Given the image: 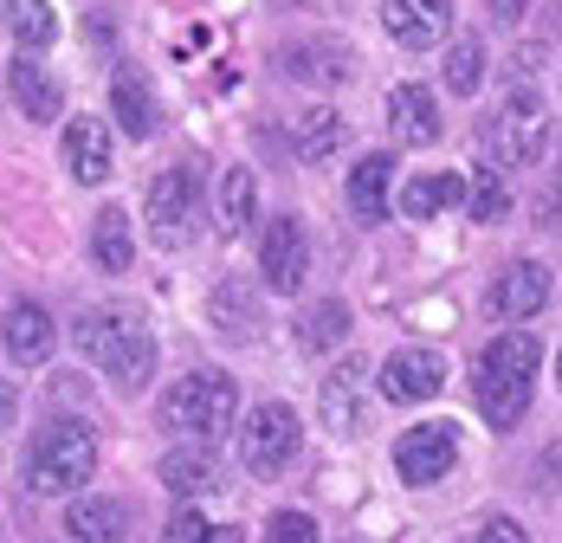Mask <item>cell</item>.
<instances>
[{
	"label": "cell",
	"instance_id": "1",
	"mask_svg": "<svg viewBox=\"0 0 562 543\" xmlns=\"http://www.w3.org/2000/svg\"><path fill=\"white\" fill-rule=\"evenodd\" d=\"M71 336H78V350H85L91 363H104V376H111L116 388H143V381L156 376V336H149V324H143L136 304L85 311Z\"/></svg>",
	"mask_w": 562,
	"mask_h": 543
},
{
	"label": "cell",
	"instance_id": "30",
	"mask_svg": "<svg viewBox=\"0 0 562 543\" xmlns=\"http://www.w3.org/2000/svg\"><path fill=\"white\" fill-rule=\"evenodd\" d=\"M440 78H447V91L472 98V91L485 85V46H479L472 33H465V40H452V46H447V71H440Z\"/></svg>",
	"mask_w": 562,
	"mask_h": 543
},
{
	"label": "cell",
	"instance_id": "2",
	"mask_svg": "<svg viewBox=\"0 0 562 543\" xmlns=\"http://www.w3.org/2000/svg\"><path fill=\"white\" fill-rule=\"evenodd\" d=\"M537 363H543V343H537L530 330L492 336V350L479 356V414H485L492 428H517V421L530 414Z\"/></svg>",
	"mask_w": 562,
	"mask_h": 543
},
{
	"label": "cell",
	"instance_id": "18",
	"mask_svg": "<svg viewBox=\"0 0 562 543\" xmlns=\"http://www.w3.org/2000/svg\"><path fill=\"white\" fill-rule=\"evenodd\" d=\"M0 336H7V356H13V363H26V369L53 356V318H46L40 304H13V311H7V324H0Z\"/></svg>",
	"mask_w": 562,
	"mask_h": 543
},
{
	"label": "cell",
	"instance_id": "34",
	"mask_svg": "<svg viewBox=\"0 0 562 543\" xmlns=\"http://www.w3.org/2000/svg\"><path fill=\"white\" fill-rule=\"evenodd\" d=\"M479 543H530V538L517 531V518H485V531H479Z\"/></svg>",
	"mask_w": 562,
	"mask_h": 543
},
{
	"label": "cell",
	"instance_id": "9",
	"mask_svg": "<svg viewBox=\"0 0 562 543\" xmlns=\"http://www.w3.org/2000/svg\"><path fill=\"white\" fill-rule=\"evenodd\" d=\"M259 272H266V285L291 298L297 285H304V272H311V240H304V226L291 214L266 220V233H259Z\"/></svg>",
	"mask_w": 562,
	"mask_h": 543
},
{
	"label": "cell",
	"instance_id": "22",
	"mask_svg": "<svg viewBox=\"0 0 562 543\" xmlns=\"http://www.w3.org/2000/svg\"><path fill=\"white\" fill-rule=\"evenodd\" d=\"M452 201H465V175H414L401 188V214L407 220H434L447 214Z\"/></svg>",
	"mask_w": 562,
	"mask_h": 543
},
{
	"label": "cell",
	"instance_id": "12",
	"mask_svg": "<svg viewBox=\"0 0 562 543\" xmlns=\"http://www.w3.org/2000/svg\"><path fill=\"white\" fill-rule=\"evenodd\" d=\"M362 388H369V369H362L356 356L324 376V388H317V414H324L330 434H342V440L362 434Z\"/></svg>",
	"mask_w": 562,
	"mask_h": 543
},
{
	"label": "cell",
	"instance_id": "6",
	"mask_svg": "<svg viewBox=\"0 0 562 543\" xmlns=\"http://www.w3.org/2000/svg\"><path fill=\"white\" fill-rule=\"evenodd\" d=\"M297 446H304V428H297V408H284V401H259L246 414V428H239V459L259 479L284 473L297 459Z\"/></svg>",
	"mask_w": 562,
	"mask_h": 543
},
{
	"label": "cell",
	"instance_id": "39",
	"mask_svg": "<svg viewBox=\"0 0 562 543\" xmlns=\"http://www.w3.org/2000/svg\"><path fill=\"white\" fill-rule=\"evenodd\" d=\"M557 381H562V356H557Z\"/></svg>",
	"mask_w": 562,
	"mask_h": 543
},
{
	"label": "cell",
	"instance_id": "19",
	"mask_svg": "<svg viewBox=\"0 0 562 543\" xmlns=\"http://www.w3.org/2000/svg\"><path fill=\"white\" fill-rule=\"evenodd\" d=\"M389 175H394V156H362L349 168V208H356L362 226L389 220Z\"/></svg>",
	"mask_w": 562,
	"mask_h": 543
},
{
	"label": "cell",
	"instance_id": "21",
	"mask_svg": "<svg viewBox=\"0 0 562 543\" xmlns=\"http://www.w3.org/2000/svg\"><path fill=\"white\" fill-rule=\"evenodd\" d=\"M342 136H349V130H342V117H337V110H324V104H311L297 123H291V149H297L304 163H324V156H337Z\"/></svg>",
	"mask_w": 562,
	"mask_h": 543
},
{
	"label": "cell",
	"instance_id": "4",
	"mask_svg": "<svg viewBox=\"0 0 562 543\" xmlns=\"http://www.w3.org/2000/svg\"><path fill=\"white\" fill-rule=\"evenodd\" d=\"M233 408H239L233 376L201 369V376H181L162 395V428H175V434H188V440H221L233 428Z\"/></svg>",
	"mask_w": 562,
	"mask_h": 543
},
{
	"label": "cell",
	"instance_id": "3",
	"mask_svg": "<svg viewBox=\"0 0 562 543\" xmlns=\"http://www.w3.org/2000/svg\"><path fill=\"white\" fill-rule=\"evenodd\" d=\"M26 479H33L40 498H65V491H78L85 479H98V428H91V421H78V414L46 421L40 440H33Z\"/></svg>",
	"mask_w": 562,
	"mask_h": 543
},
{
	"label": "cell",
	"instance_id": "20",
	"mask_svg": "<svg viewBox=\"0 0 562 543\" xmlns=\"http://www.w3.org/2000/svg\"><path fill=\"white\" fill-rule=\"evenodd\" d=\"M284 71H291V78H311V85H342V78H349V46H342V40L284 46Z\"/></svg>",
	"mask_w": 562,
	"mask_h": 543
},
{
	"label": "cell",
	"instance_id": "16",
	"mask_svg": "<svg viewBox=\"0 0 562 543\" xmlns=\"http://www.w3.org/2000/svg\"><path fill=\"white\" fill-rule=\"evenodd\" d=\"M492 304H498L505 318H517V324H524V318H537V311L550 304V266H543V259H517V266L498 278Z\"/></svg>",
	"mask_w": 562,
	"mask_h": 543
},
{
	"label": "cell",
	"instance_id": "5",
	"mask_svg": "<svg viewBox=\"0 0 562 543\" xmlns=\"http://www.w3.org/2000/svg\"><path fill=\"white\" fill-rule=\"evenodd\" d=\"M543 136H550V104H543L530 85H510V98L498 104L492 130H485L492 156H498L505 168H530L537 156H543Z\"/></svg>",
	"mask_w": 562,
	"mask_h": 543
},
{
	"label": "cell",
	"instance_id": "7",
	"mask_svg": "<svg viewBox=\"0 0 562 543\" xmlns=\"http://www.w3.org/2000/svg\"><path fill=\"white\" fill-rule=\"evenodd\" d=\"M452 466H459V428L452 421H420L394 440V473L407 486H440Z\"/></svg>",
	"mask_w": 562,
	"mask_h": 543
},
{
	"label": "cell",
	"instance_id": "15",
	"mask_svg": "<svg viewBox=\"0 0 562 543\" xmlns=\"http://www.w3.org/2000/svg\"><path fill=\"white\" fill-rule=\"evenodd\" d=\"M7 91H13L20 117H33V123H53L58 110H65L58 78L46 71V65H33V58H13V65H7Z\"/></svg>",
	"mask_w": 562,
	"mask_h": 543
},
{
	"label": "cell",
	"instance_id": "8",
	"mask_svg": "<svg viewBox=\"0 0 562 543\" xmlns=\"http://www.w3.org/2000/svg\"><path fill=\"white\" fill-rule=\"evenodd\" d=\"M194 220H201V188H194V175L188 168H162L156 181H149V233H156V246H188L194 240Z\"/></svg>",
	"mask_w": 562,
	"mask_h": 543
},
{
	"label": "cell",
	"instance_id": "37",
	"mask_svg": "<svg viewBox=\"0 0 562 543\" xmlns=\"http://www.w3.org/2000/svg\"><path fill=\"white\" fill-rule=\"evenodd\" d=\"M207 543H246V538H239V524H214V531H207Z\"/></svg>",
	"mask_w": 562,
	"mask_h": 543
},
{
	"label": "cell",
	"instance_id": "10",
	"mask_svg": "<svg viewBox=\"0 0 562 543\" xmlns=\"http://www.w3.org/2000/svg\"><path fill=\"white\" fill-rule=\"evenodd\" d=\"M440 388H447V356L440 350H394L389 363H382V395L401 401V408L434 401Z\"/></svg>",
	"mask_w": 562,
	"mask_h": 543
},
{
	"label": "cell",
	"instance_id": "14",
	"mask_svg": "<svg viewBox=\"0 0 562 543\" xmlns=\"http://www.w3.org/2000/svg\"><path fill=\"white\" fill-rule=\"evenodd\" d=\"M389 123H394V136L414 143V149L440 143V110H434V91H427V85H394L389 91Z\"/></svg>",
	"mask_w": 562,
	"mask_h": 543
},
{
	"label": "cell",
	"instance_id": "33",
	"mask_svg": "<svg viewBox=\"0 0 562 543\" xmlns=\"http://www.w3.org/2000/svg\"><path fill=\"white\" fill-rule=\"evenodd\" d=\"M207 531H214V524H207L201 511H175L169 531H162V543H207Z\"/></svg>",
	"mask_w": 562,
	"mask_h": 543
},
{
	"label": "cell",
	"instance_id": "26",
	"mask_svg": "<svg viewBox=\"0 0 562 543\" xmlns=\"http://www.w3.org/2000/svg\"><path fill=\"white\" fill-rule=\"evenodd\" d=\"M342 336H349V304L342 298H324V304H311L304 318H297V343L317 356V350H337Z\"/></svg>",
	"mask_w": 562,
	"mask_h": 543
},
{
	"label": "cell",
	"instance_id": "31",
	"mask_svg": "<svg viewBox=\"0 0 562 543\" xmlns=\"http://www.w3.org/2000/svg\"><path fill=\"white\" fill-rule=\"evenodd\" d=\"M465 208H472V220H485V226L510 220V188L498 181V168H479V175L465 181Z\"/></svg>",
	"mask_w": 562,
	"mask_h": 543
},
{
	"label": "cell",
	"instance_id": "25",
	"mask_svg": "<svg viewBox=\"0 0 562 543\" xmlns=\"http://www.w3.org/2000/svg\"><path fill=\"white\" fill-rule=\"evenodd\" d=\"M91 259L104 272H130L136 240H130V214H123V208H104V214H98V226H91Z\"/></svg>",
	"mask_w": 562,
	"mask_h": 543
},
{
	"label": "cell",
	"instance_id": "13",
	"mask_svg": "<svg viewBox=\"0 0 562 543\" xmlns=\"http://www.w3.org/2000/svg\"><path fill=\"white\" fill-rule=\"evenodd\" d=\"M65 168L85 188H98L111 175V130H104V117H71L65 123Z\"/></svg>",
	"mask_w": 562,
	"mask_h": 543
},
{
	"label": "cell",
	"instance_id": "23",
	"mask_svg": "<svg viewBox=\"0 0 562 543\" xmlns=\"http://www.w3.org/2000/svg\"><path fill=\"white\" fill-rule=\"evenodd\" d=\"M0 26H7L26 53H40V46L58 40V13L46 7V0H0Z\"/></svg>",
	"mask_w": 562,
	"mask_h": 543
},
{
	"label": "cell",
	"instance_id": "36",
	"mask_svg": "<svg viewBox=\"0 0 562 543\" xmlns=\"http://www.w3.org/2000/svg\"><path fill=\"white\" fill-rule=\"evenodd\" d=\"M13 414H20V395H13V388H7V381H0V434H7V428H13Z\"/></svg>",
	"mask_w": 562,
	"mask_h": 543
},
{
	"label": "cell",
	"instance_id": "38",
	"mask_svg": "<svg viewBox=\"0 0 562 543\" xmlns=\"http://www.w3.org/2000/svg\"><path fill=\"white\" fill-rule=\"evenodd\" d=\"M543 226H557L562 233V201H543Z\"/></svg>",
	"mask_w": 562,
	"mask_h": 543
},
{
	"label": "cell",
	"instance_id": "35",
	"mask_svg": "<svg viewBox=\"0 0 562 543\" xmlns=\"http://www.w3.org/2000/svg\"><path fill=\"white\" fill-rule=\"evenodd\" d=\"M492 7V20H505V26H517L524 13H530V0H485Z\"/></svg>",
	"mask_w": 562,
	"mask_h": 543
},
{
	"label": "cell",
	"instance_id": "29",
	"mask_svg": "<svg viewBox=\"0 0 562 543\" xmlns=\"http://www.w3.org/2000/svg\"><path fill=\"white\" fill-rule=\"evenodd\" d=\"M156 473H162V486L181 491V498H194V491H214V486H221L214 459H207V453H188V446H181V453H169Z\"/></svg>",
	"mask_w": 562,
	"mask_h": 543
},
{
	"label": "cell",
	"instance_id": "17",
	"mask_svg": "<svg viewBox=\"0 0 562 543\" xmlns=\"http://www.w3.org/2000/svg\"><path fill=\"white\" fill-rule=\"evenodd\" d=\"M65 531L78 543H123L130 538V505L123 498H71Z\"/></svg>",
	"mask_w": 562,
	"mask_h": 543
},
{
	"label": "cell",
	"instance_id": "28",
	"mask_svg": "<svg viewBox=\"0 0 562 543\" xmlns=\"http://www.w3.org/2000/svg\"><path fill=\"white\" fill-rule=\"evenodd\" d=\"M207 318H214V330H221V336H246V324H252V285H246V278H226V285H214Z\"/></svg>",
	"mask_w": 562,
	"mask_h": 543
},
{
	"label": "cell",
	"instance_id": "32",
	"mask_svg": "<svg viewBox=\"0 0 562 543\" xmlns=\"http://www.w3.org/2000/svg\"><path fill=\"white\" fill-rule=\"evenodd\" d=\"M266 543H317V518L311 511H279L266 524Z\"/></svg>",
	"mask_w": 562,
	"mask_h": 543
},
{
	"label": "cell",
	"instance_id": "24",
	"mask_svg": "<svg viewBox=\"0 0 562 543\" xmlns=\"http://www.w3.org/2000/svg\"><path fill=\"white\" fill-rule=\"evenodd\" d=\"M111 110H116V123H123V136H149V130H156V91H149L136 71H116Z\"/></svg>",
	"mask_w": 562,
	"mask_h": 543
},
{
	"label": "cell",
	"instance_id": "11",
	"mask_svg": "<svg viewBox=\"0 0 562 543\" xmlns=\"http://www.w3.org/2000/svg\"><path fill=\"white\" fill-rule=\"evenodd\" d=\"M382 26H389L394 46L427 53L452 33V0H382Z\"/></svg>",
	"mask_w": 562,
	"mask_h": 543
},
{
	"label": "cell",
	"instance_id": "27",
	"mask_svg": "<svg viewBox=\"0 0 562 543\" xmlns=\"http://www.w3.org/2000/svg\"><path fill=\"white\" fill-rule=\"evenodd\" d=\"M252 208H259L252 168H226L221 175V226L226 233H246V226H252Z\"/></svg>",
	"mask_w": 562,
	"mask_h": 543
}]
</instances>
